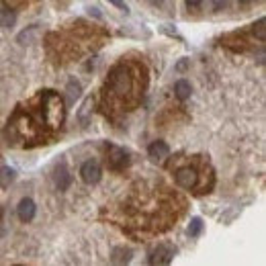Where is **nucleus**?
Returning a JSON list of instances; mask_svg holds the SVG:
<instances>
[{
  "instance_id": "obj_1",
  "label": "nucleus",
  "mask_w": 266,
  "mask_h": 266,
  "mask_svg": "<svg viewBox=\"0 0 266 266\" xmlns=\"http://www.w3.org/2000/svg\"><path fill=\"white\" fill-rule=\"evenodd\" d=\"M80 176H82V180H84L86 185H96V182L101 180V166H98L96 162H92V160H88V162L82 164Z\"/></svg>"
},
{
  "instance_id": "obj_2",
  "label": "nucleus",
  "mask_w": 266,
  "mask_h": 266,
  "mask_svg": "<svg viewBox=\"0 0 266 266\" xmlns=\"http://www.w3.org/2000/svg\"><path fill=\"white\" fill-rule=\"evenodd\" d=\"M35 203L31 201V199H23V201L19 203V207H16V215H19V219L23 223H29L33 221V217H35Z\"/></svg>"
},
{
  "instance_id": "obj_3",
  "label": "nucleus",
  "mask_w": 266,
  "mask_h": 266,
  "mask_svg": "<svg viewBox=\"0 0 266 266\" xmlns=\"http://www.w3.org/2000/svg\"><path fill=\"white\" fill-rule=\"evenodd\" d=\"M176 185L182 189H193L197 185V172L193 168H180L176 172Z\"/></svg>"
},
{
  "instance_id": "obj_4",
  "label": "nucleus",
  "mask_w": 266,
  "mask_h": 266,
  "mask_svg": "<svg viewBox=\"0 0 266 266\" xmlns=\"http://www.w3.org/2000/svg\"><path fill=\"white\" fill-rule=\"evenodd\" d=\"M147 152H149V156H152L154 160H162V158L168 156L170 149H168V145H166L164 141H154L152 145H149Z\"/></svg>"
},
{
  "instance_id": "obj_5",
  "label": "nucleus",
  "mask_w": 266,
  "mask_h": 266,
  "mask_svg": "<svg viewBox=\"0 0 266 266\" xmlns=\"http://www.w3.org/2000/svg\"><path fill=\"white\" fill-rule=\"evenodd\" d=\"M174 92H176V96L180 98V101H187V98L191 96V84L187 80H178L176 86H174Z\"/></svg>"
},
{
  "instance_id": "obj_6",
  "label": "nucleus",
  "mask_w": 266,
  "mask_h": 266,
  "mask_svg": "<svg viewBox=\"0 0 266 266\" xmlns=\"http://www.w3.org/2000/svg\"><path fill=\"white\" fill-rule=\"evenodd\" d=\"M14 21H16V14H14L12 10H8V8H2V10H0V27H2V29L12 27Z\"/></svg>"
},
{
  "instance_id": "obj_7",
  "label": "nucleus",
  "mask_w": 266,
  "mask_h": 266,
  "mask_svg": "<svg viewBox=\"0 0 266 266\" xmlns=\"http://www.w3.org/2000/svg\"><path fill=\"white\" fill-rule=\"evenodd\" d=\"M201 231H203V221H201V217H193L191 223H189L187 234H189L191 238H199V236H201Z\"/></svg>"
},
{
  "instance_id": "obj_8",
  "label": "nucleus",
  "mask_w": 266,
  "mask_h": 266,
  "mask_svg": "<svg viewBox=\"0 0 266 266\" xmlns=\"http://www.w3.org/2000/svg\"><path fill=\"white\" fill-rule=\"evenodd\" d=\"M12 180H14V170L8 168V166H4V168L0 170V187H2V189H8Z\"/></svg>"
},
{
  "instance_id": "obj_9",
  "label": "nucleus",
  "mask_w": 266,
  "mask_h": 266,
  "mask_svg": "<svg viewBox=\"0 0 266 266\" xmlns=\"http://www.w3.org/2000/svg\"><path fill=\"white\" fill-rule=\"evenodd\" d=\"M254 31H258V39L264 41V19H258V23L254 25Z\"/></svg>"
},
{
  "instance_id": "obj_10",
  "label": "nucleus",
  "mask_w": 266,
  "mask_h": 266,
  "mask_svg": "<svg viewBox=\"0 0 266 266\" xmlns=\"http://www.w3.org/2000/svg\"><path fill=\"white\" fill-rule=\"evenodd\" d=\"M107 2H111L113 6H117L119 10H123V12H127V4L123 2V0H107Z\"/></svg>"
},
{
  "instance_id": "obj_11",
  "label": "nucleus",
  "mask_w": 266,
  "mask_h": 266,
  "mask_svg": "<svg viewBox=\"0 0 266 266\" xmlns=\"http://www.w3.org/2000/svg\"><path fill=\"white\" fill-rule=\"evenodd\" d=\"M70 86H72V92H70V94H72V98H78V96H80V84H78V82H76V84L72 82Z\"/></svg>"
},
{
  "instance_id": "obj_12",
  "label": "nucleus",
  "mask_w": 266,
  "mask_h": 266,
  "mask_svg": "<svg viewBox=\"0 0 266 266\" xmlns=\"http://www.w3.org/2000/svg\"><path fill=\"white\" fill-rule=\"evenodd\" d=\"M187 64H189L187 60H180V62L176 64V68H174V70H176V72H185V70H187Z\"/></svg>"
},
{
  "instance_id": "obj_13",
  "label": "nucleus",
  "mask_w": 266,
  "mask_h": 266,
  "mask_svg": "<svg viewBox=\"0 0 266 266\" xmlns=\"http://www.w3.org/2000/svg\"><path fill=\"white\" fill-rule=\"evenodd\" d=\"M227 4V0H213V6L215 8H223Z\"/></svg>"
},
{
  "instance_id": "obj_14",
  "label": "nucleus",
  "mask_w": 266,
  "mask_h": 266,
  "mask_svg": "<svg viewBox=\"0 0 266 266\" xmlns=\"http://www.w3.org/2000/svg\"><path fill=\"white\" fill-rule=\"evenodd\" d=\"M88 12H90V14H94L96 19H101V12H98V8H88Z\"/></svg>"
},
{
  "instance_id": "obj_15",
  "label": "nucleus",
  "mask_w": 266,
  "mask_h": 266,
  "mask_svg": "<svg viewBox=\"0 0 266 266\" xmlns=\"http://www.w3.org/2000/svg\"><path fill=\"white\" fill-rule=\"evenodd\" d=\"M187 2H189V6H199L201 4V0H187Z\"/></svg>"
},
{
  "instance_id": "obj_16",
  "label": "nucleus",
  "mask_w": 266,
  "mask_h": 266,
  "mask_svg": "<svg viewBox=\"0 0 266 266\" xmlns=\"http://www.w3.org/2000/svg\"><path fill=\"white\" fill-rule=\"evenodd\" d=\"M240 2H248V0H240Z\"/></svg>"
}]
</instances>
